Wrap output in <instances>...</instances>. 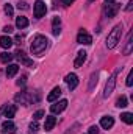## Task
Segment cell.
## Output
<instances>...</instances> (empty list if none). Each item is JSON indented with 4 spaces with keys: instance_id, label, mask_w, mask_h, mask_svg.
Here are the masks:
<instances>
[{
    "instance_id": "1",
    "label": "cell",
    "mask_w": 133,
    "mask_h": 134,
    "mask_svg": "<svg viewBox=\"0 0 133 134\" xmlns=\"http://www.w3.org/2000/svg\"><path fill=\"white\" fill-rule=\"evenodd\" d=\"M47 45H49L47 37H45V36H42V34H36V36L33 37V42H32L30 50H32V53H33V55H41V53L47 48Z\"/></svg>"
},
{
    "instance_id": "2",
    "label": "cell",
    "mask_w": 133,
    "mask_h": 134,
    "mask_svg": "<svg viewBox=\"0 0 133 134\" xmlns=\"http://www.w3.org/2000/svg\"><path fill=\"white\" fill-rule=\"evenodd\" d=\"M121 34H122V25H116L110 31L108 37H106V47L108 48H114L117 45V42L121 41Z\"/></svg>"
},
{
    "instance_id": "3",
    "label": "cell",
    "mask_w": 133,
    "mask_h": 134,
    "mask_svg": "<svg viewBox=\"0 0 133 134\" xmlns=\"http://www.w3.org/2000/svg\"><path fill=\"white\" fill-rule=\"evenodd\" d=\"M117 73H119V69H117L116 72H113V75H111L110 80L106 81V86H105V91H103V97H105V98H108V97L113 94L114 86H116V76H117Z\"/></svg>"
},
{
    "instance_id": "4",
    "label": "cell",
    "mask_w": 133,
    "mask_h": 134,
    "mask_svg": "<svg viewBox=\"0 0 133 134\" xmlns=\"http://www.w3.org/2000/svg\"><path fill=\"white\" fill-rule=\"evenodd\" d=\"M117 11H119V5L114 2V3H108V5H105V8H103V16L105 17H108V19H111V17H114L116 14H117Z\"/></svg>"
},
{
    "instance_id": "5",
    "label": "cell",
    "mask_w": 133,
    "mask_h": 134,
    "mask_svg": "<svg viewBox=\"0 0 133 134\" xmlns=\"http://www.w3.org/2000/svg\"><path fill=\"white\" fill-rule=\"evenodd\" d=\"M45 11H47L45 3H44L42 0H36V2H34V8H33L34 17H36V19H41V17L45 14Z\"/></svg>"
},
{
    "instance_id": "6",
    "label": "cell",
    "mask_w": 133,
    "mask_h": 134,
    "mask_svg": "<svg viewBox=\"0 0 133 134\" xmlns=\"http://www.w3.org/2000/svg\"><path fill=\"white\" fill-rule=\"evenodd\" d=\"M16 101L17 103H22V104H28V103L33 101V95L28 91H24V92H21V94L16 95Z\"/></svg>"
},
{
    "instance_id": "7",
    "label": "cell",
    "mask_w": 133,
    "mask_h": 134,
    "mask_svg": "<svg viewBox=\"0 0 133 134\" xmlns=\"http://www.w3.org/2000/svg\"><path fill=\"white\" fill-rule=\"evenodd\" d=\"M77 42L83 44V45H89V44H93V36L88 34L85 30H81L80 33L77 34Z\"/></svg>"
},
{
    "instance_id": "8",
    "label": "cell",
    "mask_w": 133,
    "mask_h": 134,
    "mask_svg": "<svg viewBox=\"0 0 133 134\" xmlns=\"http://www.w3.org/2000/svg\"><path fill=\"white\" fill-rule=\"evenodd\" d=\"M66 108H67V100H60V101H55V104L50 106V111H52V114H60Z\"/></svg>"
},
{
    "instance_id": "9",
    "label": "cell",
    "mask_w": 133,
    "mask_h": 134,
    "mask_svg": "<svg viewBox=\"0 0 133 134\" xmlns=\"http://www.w3.org/2000/svg\"><path fill=\"white\" fill-rule=\"evenodd\" d=\"M16 133V125L8 119L6 122H3L2 125V134H14Z\"/></svg>"
},
{
    "instance_id": "10",
    "label": "cell",
    "mask_w": 133,
    "mask_h": 134,
    "mask_svg": "<svg viewBox=\"0 0 133 134\" xmlns=\"http://www.w3.org/2000/svg\"><path fill=\"white\" fill-rule=\"evenodd\" d=\"M66 83H67V87H69L70 91H74V89L78 86V76H77L75 73H69L66 76Z\"/></svg>"
},
{
    "instance_id": "11",
    "label": "cell",
    "mask_w": 133,
    "mask_h": 134,
    "mask_svg": "<svg viewBox=\"0 0 133 134\" xmlns=\"http://www.w3.org/2000/svg\"><path fill=\"white\" fill-rule=\"evenodd\" d=\"M113 125H114V119H113V117L106 115V117H102V119H100V126H102L103 130H111Z\"/></svg>"
},
{
    "instance_id": "12",
    "label": "cell",
    "mask_w": 133,
    "mask_h": 134,
    "mask_svg": "<svg viewBox=\"0 0 133 134\" xmlns=\"http://www.w3.org/2000/svg\"><path fill=\"white\" fill-rule=\"evenodd\" d=\"M16 58H17V59H19V61H21L24 66H28V67L33 66V61H32V59H30V58H28V56H27L24 52H21V50L16 53Z\"/></svg>"
},
{
    "instance_id": "13",
    "label": "cell",
    "mask_w": 133,
    "mask_h": 134,
    "mask_svg": "<svg viewBox=\"0 0 133 134\" xmlns=\"http://www.w3.org/2000/svg\"><path fill=\"white\" fill-rule=\"evenodd\" d=\"M55 125H57V117H53V115L45 117V123H44V130L45 131H52Z\"/></svg>"
},
{
    "instance_id": "14",
    "label": "cell",
    "mask_w": 133,
    "mask_h": 134,
    "mask_svg": "<svg viewBox=\"0 0 133 134\" xmlns=\"http://www.w3.org/2000/svg\"><path fill=\"white\" fill-rule=\"evenodd\" d=\"M85 61H86V52L81 50V52L77 53V58H75V61H74V66L75 67H81Z\"/></svg>"
},
{
    "instance_id": "15",
    "label": "cell",
    "mask_w": 133,
    "mask_h": 134,
    "mask_svg": "<svg viewBox=\"0 0 133 134\" xmlns=\"http://www.w3.org/2000/svg\"><path fill=\"white\" fill-rule=\"evenodd\" d=\"M60 95H61V89L57 86V87H53V89H52V92L47 95V100L50 101V103H53V101H57L58 98H60Z\"/></svg>"
},
{
    "instance_id": "16",
    "label": "cell",
    "mask_w": 133,
    "mask_h": 134,
    "mask_svg": "<svg viewBox=\"0 0 133 134\" xmlns=\"http://www.w3.org/2000/svg\"><path fill=\"white\" fill-rule=\"evenodd\" d=\"M16 112H17V106H16V104H8V106L5 108V117H6V119L14 117Z\"/></svg>"
},
{
    "instance_id": "17",
    "label": "cell",
    "mask_w": 133,
    "mask_h": 134,
    "mask_svg": "<svg viewBox=\"0 0 133 134\" xmlns=\"http://www.w3.org/2000/svg\"><path fill=\"white\" fill-rule=\"evenodd\" d=\"M17 72H19V66L17 64H9V66L6 67V76L8 78H13Z\"/></svg>"
},
{
    "instance_id": "18",
    "label": "cell",
    "mask_w": 133,
    "mask_h": 134,
    "mask_svg": "<svg viewBox=\"0 0 133 134\" xmlns=\"http://www.w3.org/2000/svg\"><path fill=\"white\" fill-rule=\"evenodd\" d=\"M16 27H17V28H27V27H28V19L24 17V16H19V17L16 19Z\"/></svg>"
},
{
    "instance_id": "19",
    "label": "cell",
    "mask_w": 133,
    "mask_h": 134,
    "mask_svg": "<svg viewBox=\"0 0 133 134\" xmlns=\"http://www.w3.org/2000/svg\"><path fill=\"white\" fill-rule=\"evenodd\" d=\"M11 45H13L11 37H8V36H2V37H0V47H2V48H9Z\"/></svg>"
},
{
    "instance_id": "20",
    "label": "cell",
    "mask_w": 133,
    "mask_h": 134,
    "mask_svg": "<svg viewBox=\"0 0 133 134\" xmlns=\"http://www.w3.org/2000/svg\"><path fill=\"white\" fill-rule=\"evenodd\" d=\"M132 31L129 33V37H127V45L124 48V55H130L132 53V48H133V42H132Z\"/></svg>"
},
{
    "instance_id": "21",
    "label": "cell",
    "mask_w": 133,
    "mask_h": 134,
    "mask_svg": "<svg viewBox=\"0 0 133 134\" xmlns=\"http://www.w3.org/2000/svg\"><path fill=\"white\" fill-rule=\"evenodd\" d=\"M121 120L125 122L127 125H132L133 123V114L132 112H124V114H121Z\"/></svg>"
},
{
    "instance_id": "22",
    "label": "cell",
    "mask_w": 133,
    "mask_h": 134,
    "mask_svg": "<svg viewBox=\"0 0 133 134\" xmlns=\"http://www.w3.org/2000/svg\"><path fill=\"white\" fill-rule=\"evenodd\" d=\"M0 61H2V63H5V64H8L9 61H13V55H11V53H8V52H3V53L0 55Z\"/></svg>"
},
{
    "instance_id": "23",
    "label": "cell",
    "mask_w": 133,
    "mask_h": 134,
    "mask_svg": "<svg viewBox=\"0 0 133 134\" xmlns=\"http://www.w3.org/2000/svg\"><path fill=\"white\" fill-rule=\"evenodd\" d=\"M96 84H97V73H93V75H91V81H89V86H88V89H89V91H93Z\"/></svg>"
},
{
    "instance_id": "24",
    "label": "cell",
    "mask_w": 133,
    "mask_h": 134,
    "mask_svg": "<svg viewBox=\"0 0 133 134\" xmlns=\"http://www.w3.org/2000/svg\"><path fill=\"white\" fill-rule=\"evenodd\" d=\"M116 106H117V108H125V106H129V104H127V97H124V95H122V97L117 100Z\"/></svg>"
},
{
    "instance_id": "25",
    "label": "cell",
    "mask_w": 133,
    "mask_h": 134,
    "mask_svg": "<svg viewBox=\"0 0 133 134\" xmlns=\"http://www.w3.org/2000/svg\"><path fill=\"white\" fill-rule=\"evenodd\" d=\"M5 14H6V16H9V17L14 14V9H13V6H11L9 3H6V5H5Z\"/></svg>"
},
{
    "instance_id": "26",
    "label": "cell",
    "mask_w": 133,
    "mask_h": 134,
    "mask_svg": "<svg viewBox=\"0 0 133 134\" xmlns=\"http://www.w3.org/2000/svg\"><path fill=\"white\" fill-rule=\"evenodd\" d=\"M41 117H44V111H42V109H39V111H36V112L33 114V119H34V120H39Z\"/></svg>"
},
{
    "instance_id": "27",
    "label": "cell",
    "mask_w": 133,
    "mask_h": 134,
    "mask_svg": "<svg viewBox=\"0 0 133 134\" xmlns=\"http://www.w3.org/2000/svg\"><path fill=\"white\" fill-rule=\"evenodd\" d=\"M30 133H32V134L38 133V123H36V120H34V123H32V125H30Z\"/></svg>"
},
{
    "instance_id": "28",
    "label": "cell",
    "mask_w": 133,
    "mask_h": 134,
    "mask_svg": "<svg viewBox=\"0 0 133 134\" xmlns=\"http://www.w3.org/2000/svg\"><path fill=\"white\" fill-rule=\"evenodd\" d=\"M25 83H27V76L24 75V76H21V80L17 81V86H22V87H24V86H25Z\"/></svg>"
},
{
    "instance_id": "29",
    "label": "cell",
    "mask_w": 133,
    "mask_h": 134,
    "mask_svg": "<svg viewBox=\"0 0 133 134\" xmlns=\"http://www.w3.org/2000/svg\"><path fill=\"white\" fill-rule=\"evenodd\" d=\"M132 84H133V72L130 70V73L127 76V86H132Z\"/></svg>"
},
{
    "instance_id": "30",
    "label": "cell",
    "mask_w": 133,
    "mask_h": 134,
    "mask_svg": "<svg viewBox=\"0 0 133 134\" xmlns=\"http://www.w3.org/2000/svg\"><path fill=\"white\" fill-rule=\"evenodd\" d=\"M17 6H19V8H22V9H28V3H27V2H19V3H17Z\"/></svg>"
},
{
    "instance_id": "31",
    "label": "cell",
    "mask_w": 133,
    "mask_h": 134,
    "mask_svg": "<svg viewBox=\"0 0 133 134\" xmlns=\"http://www.w3.org/2000/svg\"><path fill=\"white\" fill-rule=\"evenodd\" d=\"M52 24H53V27H60V24H61V19H60V17H55Z\"/></svg>"
},
{
    "instance_id": "32",
    "label": "cell",
    "mask_w": 133,
    "mask_h": 134,
    "mask_svg": "<svg viewBox=\"0 0 133 134\" xmlns=\"http://www.w3.org/2000/svg\"><path fill=\"white\" fill-rule=\"evenodd\" d=\"M89 134H99V128L97 126H91L89 128Z\"/></svg>"
},
{
    "instance_id": "33",
    "label": "cell",
    "mask_w": 133,
    "mask_h": 134,
    "mask_svg": "<svg viewBox=\"0 0 133 134\" xmlns=\"http://www.w3.org/2000/svg\"><path fill=\"white\" fill-rule=\"evenodd\" d=\"M60 2H61V3H63L64 6H69V5H70L72 2H75V0H60Z\"/></svg>"
},
{
    "instance_id": "34",
    "label": "cell",
    "mask_w": 133,
    "mask_h": 134,
    "mask_svg": "<svg viewBox=\"0 0 133 134\" xmlns=\"http://www.w3.org/2000/svg\"><path fill=\"white\" fill-rule=\"evenodd\" d=\"M3 31H5V33H11V31H13V27H9V25H6V27L3 28Z\"/></svg>"
},
{
    "instance_id": "35",
    "label": "cell",
    "mask_w": 133,
    "mask_h": 134,
    "mask_svg": "<svg viewBox=\"0 0 133 134\" xmlns=\"http://www.w3.org/2000/svg\"><path fill=\"white\" fill-rule=\"evenodd\" d=\"M132 8H133V0H130V2H129V5H127V8H125V9H127V11H132Z\"/></svg>"
},
{
    "instance_id": "36",
    "label": "cell",
    "mask_w": 133,
    "mask_h": 134,
    "mask_svg": "<svg viewBox=\"0 0 133 134\" xmlns=\"http://www.w3.org/2000/svg\"><path fill=\"white\" fill-rule=\"evenodd\" d=\"M116 0H105V5H108V3H114Z\"/></svg>"
},
{
    "instance_id": "37",
    "label": "cell",
    "mask_w": 133,
    "mask_h": 134,
    "mask_svg": "<svg viewBox=\"0 0 133 134\" xmlns=\"http://www.w3.org/2000/svg\"><path fill=\"white\" fill-rule=\"evenodd\" d=\"M88 2H89V3H91V2H94V0H88Z\"/></svg>"
}]
</instances>
